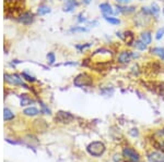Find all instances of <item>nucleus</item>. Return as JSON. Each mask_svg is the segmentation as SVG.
Masks as SVG:
<instances>
[{
	"label": "nucleus",
	"instance_id": "nucleus-1",
	"mask_svg": "<svg viewBox=\"0 0 164 162\" xmlns=\"http://www.w3.org/2000/svg\"><path fill=\"white\" fill-rule=\"evenodd\" d=\"M87 150L93 157H101L105 152V145L101 141H93L87 146Z\"/></svg>",
	"mask_w": 164,
	"mask_h": 162
},
{
	"label": "nucleus",
	"instance_id": "nucleus-2",
	"mask_svg": "<svg viewBox=\"0 0 164 162\" xmlns=\"http://www.w3.org/2000/svg\"><path fill=\"white\" fill-rule=\"evenodd\" d=\"M74 86L77 87H85L92 85V79L87 74H79L73 81Z\"/></svg>",
	"mask_w": 164,
	"mask_h": 162
},
{
	"label": "nucleus",
	"instance_id": "nucleus-3",
	"mask_svg": "<svg viewBox=\"0 0 164 162\" xmlns=\"http://www.w3.org/2000/svg\"><path fill=\"white\" fill-rule=\"evenodd\" d=\"M123 156L127 162H139L140 157L138 152L132 148H125L123 151Z\"/></svg>",
	"mask_w": 164,
	"mask_h": 162
},
{
	"label": "nucleus",
	"instance_id": "nucleus-4",
	"mask_svg": "<svg viewBox=\"0 0 164 162\" xmlns=\"http://www.w3.org/2000/svg\"><path fill=\"white\" fill-rule=\"evenodd\" d=\"M73 115L70 114L69 112H65V111H59L56 115V121L60 122V123H70L73 120Z\"/></svg>",
	"mask_w": 164,
	"mask_h": 162
},
{
	"label": "nucleus",
	"instance_id": "nucleus-5",
	"mask_svg": "<svg viewBox=\"0 0 164 162\" xmlns=\"http://www.w3.org/2000/svg\"><path fill=\"white\" fill-rule=\"evenodd\" d=\"M5 79L8 83L13 84V85H22V86L27 87L26 85H24V83L22 82L21 79H19L18 75H10V74H5Z\"/></svg>",
	"mask_w": 164,
	"mask_h": 162
},
{
	"label": "nucleus",
	"instance_id": "nucleus-6",
	"mask_svg": "<svg viewBox=\"0 0 164 162\" xmlns=\"http://www.w3.org/2000/svg\"><path fill=\"white\" fill-rule=\"evenodd\" d=\"M149 161L150 162H164V154L161 152L154 151L149 154Z\"/></svg>",
	"mask_w": 164,
	"mask_h": 162
},
{
	"label": "nucleus",
	"instance_id": "nucleus-7",
	"mask_svg": "<svg viewBox=\"0 0 164 162\" xmlns=\"http://www.w3.org/2000/svg\"><path fill=\"white\" fill-rule=\"evenodd\" d=\"M132 58V53L129 51H123L120 52L118 56V62L120 63H128Z\"/></svg>",
	"mask_w": 164,
	"mask_h": 162
},
{
	"label": "nucleus",
	"instance_id": "nucleus-8",
	"mask_svg": "<svg viewBox=\"0 0 164 162\" xmlns=\"http://www.w3.org/2000/svg\"><path fill=\"white\" fill-rule=\"evenodd\" d=\"M19 21L21 22V23H23V24H31L33 22V14L29 13V12H27V13H24L19 19Z\"/></svg>",
	"mask_w": 164,
	"mask_h": 162
},
{
	"label": "nucleus",
	"instance_id": "nucleus-9",
	"mask_svg": "<svg viewBox=\"0 0 164 162\" xmlns=\"http://www.w3.org/2000/svg\"><path fill=\"white\" fill-rule=\"evenodd\" d=\"M100 9H101V11L103 12L104 15L114 13V11H113L112 7H111L109 3H102V5H100Z\"/></svg>",
	"mask_w": 164,
	"mask_h": 162
},
{
	"label": "nucleus",
	"instance_id": "nucleus-10",
	"mask_svg": "<svg viewBox=\"0 0 164 162\" xmlns=\"http://www.w3.org/2000/svg\"><path fill=\"white\" fill-rule=\"evenodd\" d=\"M151 40H152V37H151V33L150 32H143L141 34V41L145 43V45H150Z\"/></svg>",
	"mask_w": 164,
	"mask_h": 162
},
{
	"label": "nucleus",
	"instance_id": "nucleus-11",
	"mask_svg": "<svg viewBox=\"0 0 164 162\" xmlns=\"http://www.w3.org/2000/svg\"><path fill=\"white\" fill-rule=\"evenodd\" d=\"M23 113H24L25 115L34 116V115H37V114L39 113V111H38L36 108H34V107H30V108L24 109V111H23Z\"/></svg>",
	"mask_w": 164,
	"mask_h": 162
},
{
	"label": "nucleus",
	"instance_id": "nucleus-12",
	"mask_svg": "<svg viewBox=\"0 0 164 162\" xmlns=\"http://www.w3.org/2000/svg\"><path fill=\"white\" fill-rule=\"evenodd\" d=\"M151 52L153 54H156L158 57H160L162 60H164V48H161V47H155V48L151 49Z\"/></svg>",
	"mask_w": 164,
	"mask_h": 162
},
{
	"label": "nucleus",
	"instance_id": "nucleus-13",
	"mask_svg": "<svg viewBox=\"0 0 164 162\" xmlns=\"http://www.w3.org/2000/svg\"><path fill=\"white\" fill-rule=\"evenodd\" d=\"M14 118V114L11 112V110H9L8 108H5L3 110V119L5 121H10Z\"/></svg>",
	"mask_w": 164,
	"mask_h": 162
},
{
	"label": "nucleus",
	"instance_id": "nucleus-14",
	"mask_svg": "<svg viewBox=\"0 0 164 162\" xmlns=\"http://www.w3.org/2000/svg\"><path fill=\"white\" fill-rule=\"evenodd\" d=\"M124 39H125V41H126V44H127V45H131V44H134V34H132L131 32H126Z\"/></svg>",
	"mask_w": 164,
	"mask_h": 162
},
{
	"label": "nucleus",
	"instance_id": "nucleus-15",
	"mask_svg": "<svg viewBox=\"0 0 164 162\" xmlns=\"http://www.w3.org/2000/svg\"><path fill=\"white\" fill-rule=\"evenodd\" d=\"M104 20L111 24H114V25H117L120 23V21L117 19V18H113V16H107V15H104Z\"/></svg>",
	"mask_w": 164,
	"mask_h": 162
},
{
	"label": "nucleus",
	"instance_id": "nucleus-16",
	"mask_svg": "<svg viewBox=\"0 0 164 162\" xmlns=\"http://www.w3.org/2000/svg\"><path fill=\"white\" fill-rule=\"evenodd\" d=\"M76 1L74 0H71V1H67V5H65V9H63V11H66V12H69V11H72V9L76 7Z\"/></svg>",
	"mask_w": 164,
	"mask_h": 162
},
{
	"label": "nucleus",
	"instance_id": "nucleus-17",
	"mask_svg": "<svg viewBox=\"0 0 164 162\" xmlns=\"http://www.w3.org/2000/svg\"><path fill=\"white\" fill-rule=\"evenodd\" d=\"M49 12H50V9L48 7H46V5H42V7L38 8V14L39 15H44V14H47Z\"/></svg>",
	"mask_w": 164,
	"mask_h": 162
},
{
	"label": "nucleus",
	"instance_id": "nucleus-18",
	"mask_svg": "<svg viewBox=\"0 0 164 162\" xmlns=\"http://www.w3.org/2000/svg\"><path fill=\"white\" fill-rule=\"evenodd\" d=\"M159 12H160V8H159V5H156V3H152V5H151V13H152L153 15L158 16Z\"/></svg>",
	"mask_w": 164,
	"mask_h": 162
},
{
	"label": "nucleus",
	"instance_id": "nucleus-19",
	"mask_svg": "<svg viewBox=\"0 0 164 162\" xmlns=\"http://www.w3.org/2000/svg\"><path fill=\"white\" fill-rule=\"evenodd\" d=\"M134 44H135V47H136L137 49H139V50H145V49H147V45H145V43H142L141 40H138Z\"/></svg>",
	"mask_w": 164,
	"mask_h": 162
},
{
	"label": "nucleus",
	"instance_id": "nucleus-20",
	"mask_svg": "<svg viewBox=\"0 0 164 162\" xmlns=\"http://www.w3.org/2000/svg\"><path fill=\"white\" fill-rule=\"evenodd\" d=\"M31 102H32V100H31L29 97H26V95H22V97H21V105H30Z\"/></svg>",
	"mask_w": 164,
	"mask_h": 162
},
{
	"label": "nucleus",
	"instance_id": "nucleus-21",
	"mask_svg": "<svg viewBox=\"0 0 164 162\" xmlns=\"http://www.w3.org/2000/svg\"><path fill=\"white\" fill-rule=\"evenodd\" d=\"M119 9L120 12H127V13H130V12H134L135 7H130V8H121V7H117Z\"/></svg>",
	"mask_w": 164,
	"mask_h": 162
},
{
	"label": "nucleus",
	"instance_id": "nucleus-22",
	"mask_svg": "<svg viewBox=\"0 0 164 162\" xmlns=\"http://www.w3.org/2000/svg\"><path fill=\"white\" fill-rule=\"evenodd\" d=\"M164 36V27H162V28H160V30L156 32V35H155V38L158 39V40H160L162 37Z\"/></svg>",
	"mask_w": 164,
	"mask_h": 162
},
{
	"label": "nucleus",
	"instance_id": "nucleus-23",
	"mask_svg": "<svg viewBox=\"0 0 164 162\" xmlns=\"http://www.w3.org/2000/svg\"><path fill=\"white\" fill-rule=\"evenodd\" d=\"M47 60H48V62L50 63V64H53V63L55 62V54L53 53V52H49V53L47 54Z\"/></svg>",
	"mask_w": 164,
	"mask_h": 162
},
{
	"label": "nucleus",
	"instance_id": "nucleus-24",
	"mask_svg": "<svg viewBox=\"0 0 164 162\" xmlns=\"http://www.w3.org/2000/svg\"><path fill=\"white\" fill-rule=\"evenodd\" d=\"M87 28L84 27H73V28H71V32H87Z\"/></svg>",
	"mask_w": 164,
	"mask_h": 162
},
{
	"label": "nucleus",
	"instance_id": "nucleus-25",
	"mask_svg": "<svg viewBox=\"0 0 164 162\" xmlns=\"http://www.w3.org/2000/svg\"><path fill=\"white\" fill-rule=\"evenodd\" d=\"M42 110H43V112L44 113H46V114H50V110H49L48 108H47L46 105H44V103H42Z\"/></svg>",
	"mask_w": 164,
	"mask_h": 162
},
{
	"label": "nucleus",
	"instance_id": "nucleus-26",
	"mask_svg": "<svg viewBox=\"0 0 164 162\" xmlns=\"http://www.w3.org/2000/svg\"><path fill=\"white\" fill-rule=\"evenodd\" d=\"M22 75H23V77H25V79H27V81H29V82H34V81H35V79H34L33 76L27 75L26 73H23V74H22Z\"/></svg>",
	"mask_w": 164,
	"mask_h": 162
},
{
	"label": "nucleus",
	"instance_id": "nucleus-27",
	"mask_svg": "<svg viewBox=\"0 0 164 162\" xmlns=\"http://www.w3.org/2000/svg\"><path fill=\"white\" fill-rule=\"evenodd\" d=\"M118 3H127V2H129L130 0H116Z\"/></svg>",
	"mask_w": 164,
	"mask_h": 162
},
{
	"label": "nucleus",
	"instance_id": "nucleus-28",
	"mask_svg": "<svg viewBox=\"0 0 164 162\" xmlns=\"http://www.w3.org/2000/svg\"><path fill=\"white\" fill-rule=\"evenodd\" d=\"M90 1L91 0H83V2L84 3H90Z\"/></svg>",
	"mask_w": 164,
	"mask_h": 162
},
{
	"label": "nucleus",
	"instance_id": "nucleus-29",
	"mask_svg": "<svg viewBox=\"0 0 164 162\" xmlns=\"http://www.w3.org/2000/svg\"><path fill=\"white\" fill-rule=\"evenodd\" d=\"M163 15H164V8H163Z\"/></svg>",
	"mask_w": 164,
	"mask_h": 162
},
{
	"label": "nucleus",
	"instance_id": "nucleus-30",
	"mask_svg": "<svg viewBox=\"0 0 164 162\" xmlns=\"http://www.w3.org/2000/svg\"><path fill=\"white\" fill-rule=\"evenodd\" d=\"M67 1H71V0H67Z\"/></svg>",
	"mask_w": 164,
	"mask_h": 162
},
{
	"label": "nucleus",
	"instance_id": "nucleus-31",
	"mask_svg": "<svg viewBox=\"0 0 164 162\" xmlns=\"http://www.w3.org/2000/svg\"><path fill=\"white\" fill-rule=\"evenodd\" d=\"M163 134H164V130H163Z\"/></svg>",
	"mask_w": 164,
	"mask_h": 162
},
{
	"label": "nucleus",
	"instance_id": "nucleus-32",
	"mask_svg": "<svg viewBox=\"0 0 164 162\" xmlns=\"http://www.w3.org/2000/svg\"><path fill=\"white\" fill-rule=\"evenodd\" d=\"M161 1H164V0H161Z\"/></svg>",
	"mask_w": 164,
	"mask_h": 162
}]
</instances>
